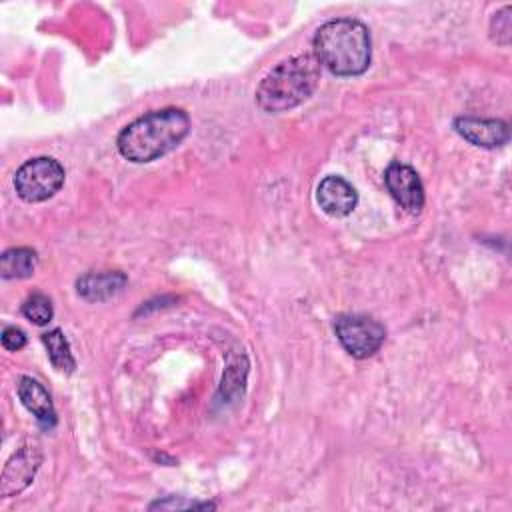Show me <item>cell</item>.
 <instances>
[{"label":"cell","instance_id":"4","mask_svg":"<svg viewBox=\"0 0 512 512\" xmlns=\"http://www.w3.org/2000/svg\"><path fill=\"white\" fill-rule=\"evenodd\" d=\"M64 184V168L50 156H38L24 162L14 174V188L26 202H44Z\"/></svg>","mask_w":512,"mask_h":512},{"label":"cell","instance_id":"1","mask_svg":"<svg viewBox=\"0 0 512 512\" xmlns=\"http://www.w3.org/2000/svg\"><path fill=\"white\" fill-rule=\"evenodd\" d=\"M190 132V118L180 108L152 110L128 126L116 138L118 152L136 164L152 162L174 150Z\"/></svg>","mask_w":512,"mask_h":512},{"label":"cell","instance_id":"6","mask_svg":"<svg viewBox=\"0 0 512 512\" xmlns=\"http://www.w3.org/2000/svg\"><path fill=\"white\" fill-rule=\"evenodd\" d=\"M390 196L408 212H420L424 206V186L420 176L408 164L392 162L384 172Z\"/></svg>","mask_w":512,"mask_h":512},{"label":"cell","instance_id":"13","mask_svg":"<svg viewBox=\"0 0 512 512\" xmlns=\"http://www.w3.org/2000/svg\"><path fill=\"white\" fill-rule=\"evenodd\" d=\"M42 342L48 350V358L52 362V366L58 370V372H72L76 368V362H74V356L70 352V344L64 336V332L60 328H54L46 334H42Z\"/></svg>","mask_w":512,"mask_h":512},{"label":"cell","instance_id":"16","mask_svg":"<svg viewBox=\"0 0 512 512\" xmlns=\"http://www.w3.org/2000/svg\"><path fill=\"white\" fill-rule=\"evenodd\" d=\"M2 346L12 352L22 350L26 346V334L16 326H6L2 330Z\"/></svg>","mask_w":512,"mask_h":512},{"label":"cell","instance_id":"9","mask_svg":"<svg viewBox=\"0 0 512 512\" xmlns=\"http://www.w3.org/2000/svg\"><path fill=\"white\" fill-rule=\"evenodd\" d=\"M320 208L330 216H346L354 210L358 194L342 176H326L316 188Z\"/></svg>","mask_w":512,"mask_h":512},{"label":"cell","instance_id":"10","mask_svg":"<svg viewBox=\"0 0 512 512\" xmlns=\"http://www.w3.org/2000/svg\"><path fill=\"white\" fill-rule=\"evenodd\" d=\"M18 398L44 428H52L56 424V412H54L50 394L38 380L30 376H22L18 382Z\"/></svg>","mask_w":512,"mask_h":512},{"label":"cell","instance_id":"11","mask_svg":"<svg viewBox=\"0 0 512 512\" xmlns=\"http://www.w3.org/2000/svg\"><path fill=\"white\" fill-rule=\"evenodd\" d=\"M122 272H90L76 282V290L86 300H106L126 286Z\"/></svg>","mask_w":512,"mask_h":512},{"label":"cell","instance_id":"17","mask_svg":"<svg viewBox=\"0 0 512 512\" xmlns=\"http://www.w3.org/2000/svg\"><path fill=\"white\" fill-rule=\"evenodd\" d=\"M150 508H214V504H202V502H180V500H174V498H168V500H158L154 504H150Z\"/></svg>","mask_w":512,"mask_h":512},{"label":"cell","instance_id":"14","mask_svg":"<svg viewBox=\"0 0 512 512\" xmlns=\"http://www.w3.org/2000/svg\"><path fill=\"white\" fill-rule=\"evenodd\" d=\"M22 314H24V318H28L30 322H34L36 326H44V324H48V322L52 320V314H54L52 302H50L48 296L36 292V294L28 296V298L24 300V304H22Z\"/></svg>","mask_w":512,"mask_h":512},{"label":"cell","instance_id":"2","mask_svg":"<svg viewBox=\"0 0 512 512\" xmlns=\"http://www.w3.org/2000/svg\"><path fill=\"white\" fill-rule=\"evenodd\" d=\"M312 56L336 76H358L370 66V32L356 18L328 20L312 38Z\"/></svg>","mask_w":512,"mask_h":512},{"label":"cell","instance_id":"12","mask_svg":"<svg viewBox=\"0 0 512 512\" xmlns=\"http://www.w3.org/2000/svg\"><path fill=\"white\" fill-rule=\"evenodd\" d=\"M38 266V254L32 248H8L0 256V276L10 278H28Z\"/></svg>","mask_w":512,"mask_h":512},{"label":"cell","instance_id":"5","mask_svg":"<svg viewBox=\"0 0 512 512\" xmlns=\"http://www.w3.org/2000/svg\"><path fill=\"white\" fill-rule=\"evenodd\" d=\"M334 332L342 344V348L362 360L378 352L386 338L384 326L364 314H342L334 322Z\"/></svg>","mask_w":512,"mask_h":512},{"label":"cell","instance_id":"3","mask_svg":"<svg viewBox=\"0 0 512 512\" xmlns=\"http://www.w3.org/2000/svg\"><path fill=\"white\" fill-rule=\"evenodd\" d=\"M320 82V64L312 54H298L274 66L258 84L256 102L264 112H286L312 96Z\"/></svg>","mask_w":512,"mask_h":512},{"label":"cell","instance_id":"8","mask_svg":"<svg viewBox=\"0 0 512 512\" xmlns=\"http://www.w3.org/2000/svg\"><path fill=\"white\" fill-rule=\"evenodd\" d=\"M456 132L474 146L498 148L510 140V128L504 120L460 116L454 120Z\"/></svg>","mask_w":512,"mask_h":512},{"label":"cell","instance_id":"15","mask_svg":"<svg viewBox=\"0 0 512 512\" xmlns=\"http://www.w3.org/2000/svg\"><path fill=\"white\" fill-rule=\"evenodd\" d=\"M510 6H504L500 12L494 14L492 22H490V34H492V40L502 44V46H508L510 44V34H512V20H510Z\"/></svg>","mask_w":512,"mask_h":512},{"label":"cell","instance_id":"7","mask_svg":"<svg viewBox=\"0 0 512 512\" xmlns=\"http://www.w3.org/2000/svg\"><path fill=\"white\" fill-rule=\"evenodd\" d=\"M42 462V452L36 444L22 446L4 466L2 482H0V494L2 498L20 494L34 478L38 466Z\"/></svg>","mask_w":512,"mask_h":512}]
</instances>
